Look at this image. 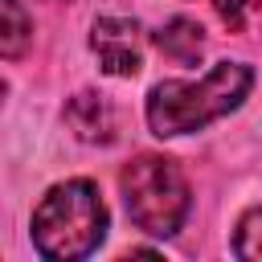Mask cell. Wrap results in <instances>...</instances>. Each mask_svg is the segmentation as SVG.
Here are the masks:
<instances>
[{"instance_id":"cell-1","label":"cell","mask_w":262,"mask_h":262,"mask_svg":"<svg viewBox=\"0 0 262 262\" xmlns=\"http://www.w3.org/2000/svg\"><path fill=\"white\" fill-rule=\"evenodd\" d=\"M254 86V70L246 61H217L201 82H160L147 94V123L160 139L201 131L205 123L229 115L242 106V98Z\"/></svg>"},{"instance_id":"cell-3","label":"cell","mask_w":262,"mask_h":262,"mask_svg":"<svg viewBox=\"0 0 262 262\" xmlns=\"http://www.w3.org/2000/svg\"><path fill=\"white\" fill-rule=\"evenodd\" d=\"M119 188L131 221L151 237H172L188 217V180L168 156H135L119 172Z\"/></svg>"},{"instance_id":"cell-8","label":"cell","mask_w":262,"mask_h":262,"mask_svg":"<svg viewBox=\"0 0 262 262\" xmlns=\"http://www.w3.org/2000/svg\"><path fill=\"white\" fill-rule=\"evenodd\" d=\"M233 254L246 258V262H262V209H250V213L237 221Z\"/></svg>"},{"instance_id":"cell-9","label":"cell","mask_w":262,"mask_h":262,"mask_svg":"<svg viewBox=\"0 0 262 262\" xmlns=\"http://www.w3.org/2000/svg\"><path fill=\"white\" fill-rule=\"evenodd\" d=\"M213 8H217V16L229 25V29H246V20H250V12H258L262 8V0H213Z\"/></svg>"},{"instance_id":"cell-4","label":"cell","mask_w":262,"mask_h":262,"mask_svg":"<svg viewBox=\"0 0 262 262\" xmlns=\"http://www.w3.org/2000/svg\"><path fill=\"white\" fill-rule=\"evenodd\" d=\"M90 49L98 53V66L115 78H131L143 66V29L127 16H102L94 20Z\"/></svg>"},{"instance_id":"cell-5","label":"cell","mask_w":262,"mask_h":262,"mask_svg":"<svg viewBox=\"0 0 262 262\" xmlns=\"http://www.w3.org/2000/svg\"><path fill=\"white\" fill-rule=\"evenodd\" d=\"M66 123L86 143H111L115 139V111L102 94H78L66 106Z\"/></svg>"},{"instance_id":"cell-6","label":"cell","mask_w":262,"mask_h":262,"mask_svg":"<svg viewBox=\"0 0 262 262\" xmlns=\"http://www.w3.org/2000/svg\"><path fill=\"white\" fill-rule=\"evenodd\" d=\"M156 45L172 57V61H196L201 57V49H205V29L196 25V20H188V16H172L160 33H156Z\"/></svg>"},{"instance_id":"cell-2","label":"cell","mask_w":262,"mask_h":262,"mask_svg":"<svg viewBox=\"0 0 262 262\" xmlns=\"http://www.w3.org/2000/svg\"><path fill=\"white\" fill-rule=\"evenodd\" d=\"M106 233V205L90 180L53 184L33 209V246L41 258L74 262L98 250Z\"/></svg>"},{"instance_id":"cell-7","label":"cell","mask_w":262,"mask_h":262,"mask_svg":"<svg viewBox=\"0 0 262 262\" xmlns=\"http://www.w3.org/2000/svg\"><path fill=\"white\" fill-rule=\"evenodd\" d=\"M29 33H33V25L25 20V12H20V0H4V37H0V49H4V57H20V49H25Z\"/></svg>"}]
</instances>
